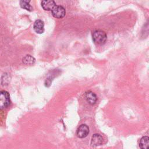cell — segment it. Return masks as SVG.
I'll list each match as a JSON object with an SVG mask.
<instances>
[{
    "label": "cell",
    "mask_w": 149,
    "mask_h": 149,
    "mask_svg": "<svg viewBox=\"0 0 149 149\" xmlns=\"http://www.w3.org/2000/svg\"><path fill=\"white\" fill-rule=\"evenodd\" d=\"M93 39L95 43L102 45L105 43L107 39V36L106 33L104 31L98 30L93 32Z\"/></svg>",
    "instance_id": "1"
},
{
    "label": "cell",
    "mask_w": 149,
    "mask_h": 149,
    "mask_svg": "<svg viewBox=\"0 0 149 149\" xmlns=\"http://www.w3.org/2000/svg\"><path fill=\"white\" fill-rule=\"evenodd\" d=\"M10 95L8 92L5 90L0 91V109L6 108L10 104Z\"/></svg>",
    "instance_id": "2"
},
{
    "label": "cell",
    "mask_w": 149,
    "mask_h": 149,
    "mask_svg": "<svg viewBox=\"0 0 149 149\" xmlns=\"http://www.w3.org/2000/svg\"><path fill=\"white\" fill-rule=\"evenodd\" d=\"M65 9L61 5H56L52 10V15L54 17L61 19L65 16Z\"/></svg>",
    "instance_id": "3"
},
{
    "label": "cell",
    "mask_w": 149,
    "mask_h": 149,
    "mask_svg": "<svg viewBox=\"0 0 149 149\" xmlns=\"http://www.w3.org/2000/svg\"><path fill=\"white\" fill-rule=\"evenodd\" d=\"M89 133V127L86 124H82L77 129L76 134L79 138H84Z\"/></svg>",
    "instance_id": "4"
},
{
    "label": "cell",
    "mask_w": 149,
    "mask_h": 149,
    "mask_svg": "<svg viewBox=\"0 0 149 149\" xmlns=\"http://www.w3.org/2000/svg\"><path fill=\"white\" fill-rule=\"evenodd\" d=\"M33 29L36 33L38 34H42L44 31V23L41 20H37L35 21Z\"/></svg>",
    "instance_id": "5"
},
{
    "label": "cell",
    "mask_w": 149,
    "mask_h": 149,
    "mask_svg": "<svg viewBox=\"0 0 149 149\" xmlns=\"http://www.w3.org/2000/svg\"><path fill=\"white\" fill-rule=\"evenodd\" d=\"M85 97H86V100L88 102V103H89L90 104H91V105L95 104V103L96 102V101L97 100V97L96 94L91 91H87L86 93Z\"/></svg>",
    "instance_id": "6"
},
{
    "label": "cell",
    "mask_w": 149,
    "mask_h": 149,
    "mask_svg": "<svg viewBox=\"0 0 149 149\" xmlns=\"http://www.w3.org/2000/svg\"><path fill=\"white\" fill-rule=\"evenodd\" d=\"M102 137L100 134H94L91 137V145L93 147L100 146L102 143Z\"/></svg>",
    "instance_id": "7"
},
{
    "label": "cell",
    "mask_w": 149,
    "mask_h": 149,
    "mask_svg": "<svg viewBox=\"0 0 149 149\" xmlns=\"http://www.w3.org/2000/svg\"><path fill=\"white\" fill-rule=\"evenodd\" d=\"M56 6V3L54 1H42L41 2V6L45 10H52Z\"/></svg>",
    "instance_id": "8"
},
{
    "label": "cell",
    "mask_w": 149,
    "mask_h": 149,
    "mask_svg": "<svg viewBox=\"0 0 149 149\" xmlns=\"http://www.w3.org/2000/svg\"><path fill=\"white\" fill-rule=\"evenodd\" d=\"M139 147L141 149H149V138L148 136H143L140 140Z\"/></svg>",
    "instance_id": "9"
},
{
    "label": "cell",
    "mask_w": 149,
    "mask_h": 149,
    "mask_svg": "<svg viewBox=\"0 0 149 149\" xmlns=\"http://www.w3.org/2000/svg\"><path fill=\"white\" fill-rule=\"evenodd\" d=\"M22 61H23V63L24 64L30 65H32V64L34 63L36 59L33 56H32L30 55H27L23 58Z\"/></svg>",
    "instance_id": "10"
},
{
    "label": "cell",
    "mask_w": 149,
    "mask_h": 149,
    "mask_svg": "<svg viewBox=\"0 0 149 149\" xmlns=\"http://www.w3.org/2000/svg\"><path fill=\"white\" fill-rule=\"evenodd\" d=\"M30 1H20V5L22 8H23L28 11H32L33 10V7L29 3Z\"/></svg>",
    "instance_id": "11"
}]
</instances>
